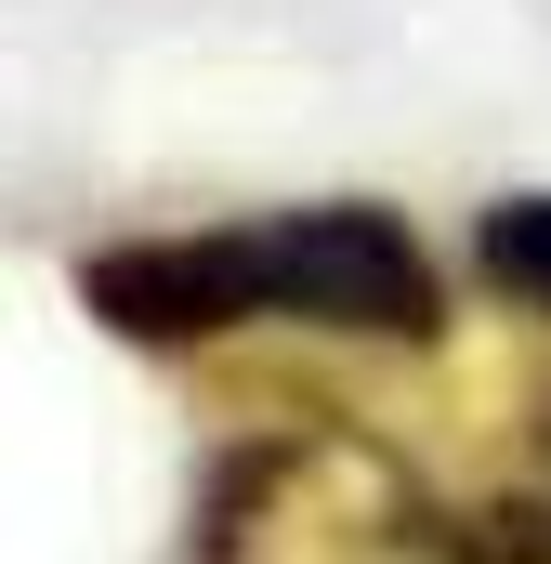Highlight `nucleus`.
Returning <instances> with one entry per match:
<instances>
[{
  "label": "nucleus",
  "mask_w": 551,
  "mask_h": 564,
  "mask_svg": "<svg viewBox=\"0 0 551 564\" xmlns=\"http://www.w3.org/2000/svg\"><path fill=\"white\" fill-rule=\"evenodd\" d=\"M184 564H512V552L408 446H381L355 421H276L210 459Z\"/></svg>",
  "instance_id": "f03ea898"
},
{
  "label": "nucleus",
  "mask_w": 551,
  "mask_h": 564,
  "mask_svg": "<svg viewBox=\"0 0 551 564\" xmlns=\"http://www.w3.org/2000/svg\"><path fill=\"white\" fill-rule=\"evenodd\" d=\"M473 276L499 289L512 315H539V328H551V184H512V197L473 210Z\"/></svg>",
  "instance_id": "7ed1b4c3"
},
{
  "label": "nucleus",
  "mask_w": 551,
  "mask_h": 564,
  "mask_svg": "<svg viewBox=\"0 0 551 564\" xmlns=\"http://www.w3.org/2000/svg\"><path fill=\"white\" fill-rule=\"evenodd\" d=\"M499 552H512V564H539V552H526V539H512V525H499Z\"/></svg>",
  "instance_id": "20e7f679"
},
{
  "label": "nucleus",
  "mask_w": 551,
  "mask_h": 564,
  "mask_svg": "<svg viewBox=\"0 0 551 564\" xmlns=\"http://www.w3.org/2000/svg\"><path fill=\"white\" fill-rule=\"evenodd\" d=\"M79 315L144 355H197L237 328H315V341H446V263L395 197H289L237 224H158L79 250Z\"/></svg>",
  "instance_id": "f257e3e1"
}]
</instances>
